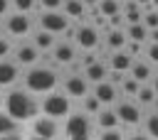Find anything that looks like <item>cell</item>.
<instances>
[{
	"mask_svg": "<svg viewBox=\"0 0 158 140\" xmlns=\"http://www.w3.org/2000/svg\"><path fill=\"white\" fill-rule=\"evenodd\" d=\"M99 140H123V135H121L118 128H109V130H101V138Z\"/></svg>",
	"mask_w": 158,
	"mask_h": 140,
	"instance_id": "1f68e13d",
	"label": "cell"
},
{
	"mask_svg": "<svg viewBox=\"0 0 158 140\" xmlns=\"http://www.w3.org/2000/svg\"><path fill=\"white\" fill-rule=\"evenodd\" d=\"M158 93L153 91V86H141V91L136 93V98H138V103H143V106H148V103H153V98H156Z\"/></svg>",
	"mask_w": 158,
	"mask_h": 140,
	"instance_id": "4316f807",
	"label": "cell"
},
{
	"mask_svg": "<svg viewBox=\"0 0 158 140\" xmlns=\"http://www.w3.org/2000/svg\"><path fill=\"white\" fill-rule=\"evenodd\" d=\"M10 5H12V0H0V15H5L10 10Z\"/></svg>",
	"mask_w": 158,
	"mask_h": 140,
	"instance_id": "d590c367",
	"label": "cell"
},
{
	"mask_svg": "<svg viewBox=\"0 0 158 140\" xmlns=\"http://www.w3.org/2000/svg\"><path fill=\"white\" fill-rule=\"evenodd\" d=\"M77 44H79L81 49H94V47L99 44V32H96L94 27H89V25L79 27V29H77Z\"/></svg>",
	"mask_w": 158,
	"mask_h": 140,
	"instance_id": "ba28073f",
	"label": "cell"
},
{
	"mask_svg": "<svg viewBox=\"0 0 158 140\" xmlns=\"http://www.w3.org/2000/svg\"><path fill=\"white\" fill-rule=\"evenodd\" d=\"M146 133L158 140V113H151V115H148V120H146Z\"/></svg>",
	"mask_w": 158,
	"mask_h": 140,
	"instance_id": "f1b7e54d",
	"label": "cell"
},
{
	"mask_svg": "<svg viewBox=\"0 0 158 140\" xmlns=\"http://www.w3.org/2000/svg\"><path fill=\"white\" fill-rule=\"evenodd\" d=\"M118 2L121 0H99V12L104 17H114L118 15Z\"/></svg>",
	"mask_w": 158,
	"mask_h": 140,
	"instance_id": "cb8c5ba5",
	"label": "cell"
},
{
	"mask_svg": "<svg viewBox=\"0 0 158 140\" xmlns=\"http://www.w3.org/2000/svg\"><path fill=\"white\" fill-rule=\"evenodd\" d=\"M35 47H37V49H52V47H54V34L47 32V29H40V32L35 34Z\"/></svg>",
	"mask_w": 158,
	"mask_h": 140,
	"instance_id": "44dd1931",
	"label": "cell"
},
{
	"mask_svg": "<svg viewBox=\"0 0 158 140\" xmlns=\"http://www.w3.org/2000/svg\"><path fill=\"white\" fill-rule=\"evenodd\" d=\"M128 140H153V138H151L148 133H146V135H141V133H136V135H131Z\"/></svg>",
	"mask_w": 158,
	"mask_h": 140,
	"instance_id": "8d00e7d4",
	"label": "cell"
},
{
	"mask_svg": "<svg viewBox=\"0 0 158 140\" xmlns=\"http://www.w3.org/2000/svg\"><path fill=\"white\" fill-rule=\"evenodd\" d=\"M37 56H40V49H37L35 44H25V47H20V49H17V54H15L17 64H25V66L35 64V61H37Z\"/></svg>",
	"mask_w": 158,
	"mask_h": 140,
	"instance_id": "4fadbf2b",
	"label": "cell"
},
{
	"mask_svg": "<svg viewBox=\"0 0 158 140\" xmlns=\"http://www.w3.org/2000/svg\"><path fill=\"white\" fill-rule=\"evenodd\" d=\"M141 86H143V84H141L138 79H133V76H128V79H123V81H121V88H123V93H126V96H136V93L141 91Z\"/></svg>",
	"mask_w": 158,
	"mask_h": 140,
	"instance_id": "484cf974",
	"label": "cell"
},
{
	"mask_svg": "<svg viewBox=\"0 0 158 140\" xmlns=\"http://www.w3.org/2000/svg\"><path fill=\"white\" fill-rule=\"evenodd\" d=\"M126 22L128 25H136V22H143V12H141V5L136 2V0H131L128 5H126Z\"/></svg>",
	"mask_w": 158,
	"mask_h": 140,
	"instance_id": "d6986e66",
	"label": "cell"
},
{
	"mask_svg": "<svg viewBox=\"0 0 158 140\" xmlns=\"http://www.w3.org/2000/svg\"><path fill=\"white\" fill-rule=\"evenodd\" d=\"M35 135H37V138H44V140H52V138L57 135V123H54V118H49V115L37 118V120H35Z\"/></svg>",
	"mask_w": 158,
	"mask_h": 140,
	"instance_id": "30bf717a",
	"label": "cell"
},
{
	"mask_svg": "<svg viewBox=\"0 0 158 140\" xmlns=\"http://www.w3.org/2000/svg\"><path fill=\"white\" fill-rule=\"evenodd\" d=\"M126 37H128L126 32H121V29H111V32H109V47H111L114 52L121 49V47L126 44Z\"/></svg>",
	"mask_w": 158,
	"mask_h": 140,
	"instance_id": "d4e9b609",
	"label": "cell"
},
{
	"mask_svg": "<svg viewBox=\"0 0 158 140\" xmlns=\"http://www.w3.org/2000/svg\"><path fill=\"white\" fill-rule=\"evenodd\" d=\"M40 25H42V29H47L52 34H62L69 29V17L59 10H44L40 17Z\"/></svg>",
	"mask_w": 158,
	"mask_h": 140,
	"instance_id": "277c9868",
	"label": "cell"
},
{
	"mask_svg": "<svg viewBox=\"0 0 158 140\" xmlns=\"http://www.w3.org/2000/svg\"><path fill=\"white\" fill-rule=\"evenodd\" d=\"M101 106H104V103H101L96 96H89V98L84 101V108H86V113H99V111H101Z\"/></svg>",
	"mask_w": 158,
	"mask_h": 140,
	"instance_id": "f546056e",
	"label": "cell"
},
{
	"mask_svg": "<svg viewBox=\"0 0 158 140\" xmlns=\"http://www.w3.org/2000/svg\"><path fill=\"white\" fill-rule=\"evenodd\" d=\"M64 15L72 17H81L84 15V0H64Z\"/></svg>",
	"mask_w": 158,
	"mask_h": 140,
	"instance_id": "7402d4cb",
	"label": "cell"
},
{
	"mask_svg": "<svg viewBox=\"0 0 158 140\" xmlns=\"http://www.w3.org/2000/svg\"><path fill=\"white\" fill-rule=\"evenodd\" d=\"M17 130V120L10 113H0V135H10Z\"/></svg>",
	"mask_w": 158,
	"mask_h": 140,
	"instance_id": "603a6c76",
	"label": "cell"
},
{
	"mask_svg": "<svg viewBox=\"0 0 158 140\" xmlns=\"http://www.w3.org/2000/svg\"><path fill=\"white\" fill-rule=\"evenodd\" d=\"M138 5H146V7H151V0H136Z\"/></svg>",
	"mask_w": 158,
	"mask_h": 140,
	"instance_id": "ab89813d",
	"label": "cell"
},
{
	"mask_svg": "<svg viewBox=\"0 0 158 140\" xmlns=\"http://www.w3.org/2000/svg\"><path fill=\"white\" fill-rule=\"evenodd\" d=\"M148 39H151V42H158V29H151V32H148Z\"/></svg>",
	"mask_w": 158,
	"mask_h": 140,
	"instance_id": "f35d334b",
	"label": "cell"
},
{
	"mask_svg": "<svg viewBox=\"0 0 158 140\" xmlns=\"http://www.w3.org/2000/svg\"><path fill=\"white\" fill-rule=\"evenodd\" d=\"M151 7H156V10H158V0H151Z\"/></svg>",
	"mask_w": 158,
	"mask_h": 140,
	"instance_id": "b9f144b4",
	"label": "cell"
},
{
	"mask_svg": "<svg viewBox=\"0 0 158 140\" xmlns=\"http://www.w3.org/2000/svg\"><path fill=\"white\" fill-rule=\"evenodd\" d=\"M89 91V84H86V76H69L67 84H64V93L74 96V98H84Z\"/></svg>",
	"mask_w": 158,
	"mask_h": 140,
	"instance_id": "9c48e42d",
	"label": "cell"
},
{
	"mask_svg": "<svg viewBox=\"0 0 158 140\" xmlns=\"http://www.w3.org/2000/svg\"><path fill=\"white\" fill-rule=\"evenodd\" d=\"M2 103H5V98H2V93H0V106H2Z\"/></svg>",
	"mask_w": 158,
	"mask_h": 140,
	"instance_id": "7bdbcfd3",
	"label": "cell"
},
{
	"mask_svg": "<svg viewBox=\"0 0 158 140\" xmlns=\"http://www.w3.org/2000/svg\"><path fill=\"white\" fill-rule=\"evenodd\" d=\"M7 52H10V42L7 39H0V59L7 56Z\"/></svg>",
	"mask_w": 158,
	"mask_h": 140,
	"instance_id": "e575fe53",
	"label": "cell"
},
{
	"mask_svg": "<svg viewBox=\"0 0 158 140\" xmlns=\"http://www.w3.org/2000/svg\"><path fill=\"white\" fill-rule=\"evenodd\" d=\"M35 140H44V138H35Z\"/></svg>",
	"mask_w": 158,
	"mask_h": 140,
	"instance_id": "ee69618b",
	"label": "cell"
},
{
	"mask_svg": "<svg viewBox=\"0 0 158 140\" xmlns=\"http://www.w3.org/2000/svg\"><path fill=\"white\" fill-rule=\"evenodd\" d=\"M96 123H99L101 130H109V128L118 125V115H116V111H99L96 113Z\"/></svg>",
	"mask_w": 158,
	"mask_h": 140,
	"instance_id": "2e32d148",
	"label": "cell"
},
{
	"mask_svg": "<svg viewBox=\"0 0 158 140\" xmlns=\"http://www.w3.org/2000/svg\"><path fill=\"white\" fill-rule=\"evenodd\" d=\"M131 76L138 79L141 84L148 81V79H151V64H146V61H133V66H131Z\"/></svg>",
	"mask_w": 158,
	"mask_h": 140,
	"instance_id": "ffe728a7",
	"label": "cell"
},
{
	"mask_svg": "<svg viewBox=\"0 0 158 140\" xmlns=\"http://www.w3.org/2000/svg\"><path fill=\"white\" fill-rule=\"evenodd\" d=\"M94 96L101 101V103H114L116 101V86L111 81H99L96 88H94Z\"/></svg>",
	"mask_w": 158,
	"mask_h": 140,
	"instance_id": "7c38bea8",
	"label": "cell"
},
{
	"mask_svg": "<svg viewBox=\"0 0 158 140\" xmlns=\"http://www.w3.org/2000/svg\"><path fill=\"white\" fill-rule=\"evenodd\" d=\"M25 84H27V88L35 91V93H49V91H54V86H57V74H54L52 69H47V66H35V69L27 71Z\"/></svg>",
	"mask_w": 158,
	"mask_h": 140,
	"instance_id": "7a4b0ae2",
	"label": "cell"
},
{
	"mask_svg": "<svg viewBox=\"0 0 158 140\" xmlns=\"http://www.w3.org/2000/svg\"><path fill=\"white\" fill-rule=\"evenodd\" d=\"M12 7L15 12H30L35 7V0H12Z\"/></svg>",
	"mask_w": 158,
	"mask_h": 140,
	"instance_id": "4dcf8cb0",
	"label": "cell"
},
{
	"mask_svg": "<svg viewBox=\"0 0 158 140\" xmlns=\"http://www.w3.org/2000/svg\"><path fill=\"white\" fill-rule=\"evenodd\" d=\"M148 27L143 25V22H136V25H128V29H126V34H128V39H133V42H146L148 39Z\"/></svg>",
	"mask_w": 158,
	"mask_h": 140,
	"instance_id": "e0dca14e",
	"label": "cell"
},
{
	"mask_svg": "<svg viewBox=\"0 0 158 140\" xmlns=\"http://www.w3.org/2000/svg\"><path fill=\"white\" fill-rule=\"evenodd\" d=\"M143 25H146L148 29H158V10L148 7V12L143 15Z\"/></svg>",
	"mask_w": 158,
	"mask_h": 140,
	"instance_id": "83f0119b",
	"label": "cell"
},
{
	"mask_svg": "<svg viewBox=\"0 0 158 140\" xmlns=\"http://www.w3.org/2000/svg\"><path fill=\"white\" fill-rule=\"evenodd\" d=\"M40 2H42L44 10H59V7H64V0H40Z\"/></svg>",
	"mask_w": 158,
	"mask_h": 140,
	"instance_id": "d6a6232c",
	"label": "cell"
},
{
	"mask_svg": "<svg viewBox=\"0 0 158 140\" xmlns=\"http://www.w3.org/2000/svg\"><path fill=\"white\" fill-rule=\"evenodd\" d=\"M30 27H32V22H30L27 12H15V15H10V17H7V32H10V34L22 37V34H27V32H30Z\"/></svg>",
	"mask_w": 158,
	"mask_h": 140,
	"instance_id": "8992f818",
	"label": "cell"
},
{
	"mask_svg": "<svg viewBox=\"0 0 158 140\" xmlns=\"http://www.w3.org/2000/svg\"><path fill=\"white\" fill-rule=\"evenodd\" d=\"M131 66H133V56L121 52V49H116L114 56H111V69L118 71V74H126V71H131Z\"/></svg>",
	"mask_w": 158,
	"mask_h": 140,
	"instance_id": "8fae6325",
	"label": "cell"
},
{
	"mask_svg": "<svg viewBox=\"0 0 158 140\" xmlns=\"http://www.w3.org/2000/svg\"><path fill=\"white\" fill-rule=\"evenodd\" d=\"M0 140H22V138L15 135V133H10V135H0Z\"/></svg>",
	"mask_w": 158,
	"mask_h": 140,
	"instance_id": "74e56055",
	"label": "cell"
},
{
	"mask_svg": "<svg viewBox=\"0 0 158 140\" xmlns=\"http://www.w3.org/2000/svg\"><path fill=\"white\" fill-rule=\"evenodd\" d=\"M64 133L69 140H89V118L84 113H72L67 118Z\"/></svg>",
	"mask_w": 158,
	"mask_h": 140,
	"instance_id": "5b68a950",
	"label": "cell"
},
{
	"mask_svg": "<svg viewBox=\"0 0 158 140\" xmlns=\"http://www.w3.org/2000/svg\"><path fill=\"white\" fill-rule=\"evenodd\" d=\"M148 59L158 64V42H151L148 44Z\"/></svg>",
	"mask_w": 158,
	"mask_h": 140,
	"instance_id": "836d02e7",
	"label": "cell"
},
{
	"mask_svg": "<svg viewBox=\"0 0 158 140\" xmlns=\"http://www.w3.org/2000/svg\"><path fill=\"white\" fill-rule=\"evenodd\" d=\"M72 59H74V47H72V44H57V47H54V61L69 64Z\"/></svg>",
	"mask_w": 158,
	"mask_h": 140,
	"instance_id": "ac0fdd59",
	"label": "cell"
},
{
	"mask_svg": "<svg viewBox=\"0 0 158 140\" xmlns=\"http://www.w3.org/2000/svg\"><path fill=\"white\" fill-rule=\"evenodd\" d=\"M5 111L15 118V120H25L37 115V103L30 98L27 91H10L5 98Z\"/></svg>",
	"mask_w": 158,
	"mask_h": 140,
	"instance_id": "6da1fadb",
	"label": "cell"
},
{
	"mask_svg": "<svg viewBox=\"0 0 158 140\" xmlns=\"http://www.w3.org/2000/svg\"><path fill=\"white\" fill-rule=\"evenodd\" d=\"M151 86H153V91H156V93H158V76H156V81H153V84H151Z\"/></svg>",
	"mask_w": 158,
	"mask_h": 140,
	"instance_id": "60d3db41",
	"label": "cell"
},
{
	"mask_svg": "<svg viewBox=\"0 0 158 140\" xmlns=\"http://www.w3.org/2000/svg\"><path fill=\"white\" fill-rule=\"evenodd\" d=\"M84 76H86L89 81H94V84L106 81V66H104V64H99V61H91V64H86Z\"/></svg>",
	"mask_w": 158,
	"mask_h": 140,
	"instance_id": "9a60e30c",
	"label": "cell"
},
{
	"mask_svg": "<svg viewBox=\"0 0 158 140\" xmlns=\"http://www.w3.org/2000/svg\"><path fill=\"white\" fill-rule=\"evenodd\" d=\"M116 115H118V120L126 123V125H133V123L141 120V111H138V106L131 103V101H121V103L116 106Z\"/></svg>",
	"mask_w": 158,
	"mask_h": 140,
	"instance_id": "52a82bcc",
	"label": "cell"
},
{
	"mask_svg": "<svg viewBox=\"0 0 158 140\" xmlns=\"http://www.w3.org/2000/svg\"><path fill=\"white\" fill-rule=\"evenodd\" d=\"M15 79H17V64L0 61V86H10Z\"/></svg>",
	"mask_w": 158,
	"mask_h": 140,
	"instance_id": "5bb4252c",
	"label": "cell"
},
{
	"mask_svg": "<svg viewBox=\"0 0 158 140\" xmlns=\"http://www.w3.org/2000/svg\"><path fill=\"white\" fill-rule=\"evenodd\" d=\"M42 113L49 115V118H64L69 115V93H54L49 91L42 101Z\"/></svg>",
	"mask_w": 158,
	"mask_h": 140,
	"instance_id": "3957f363",
	"label": "cell"
}]
</instances>
